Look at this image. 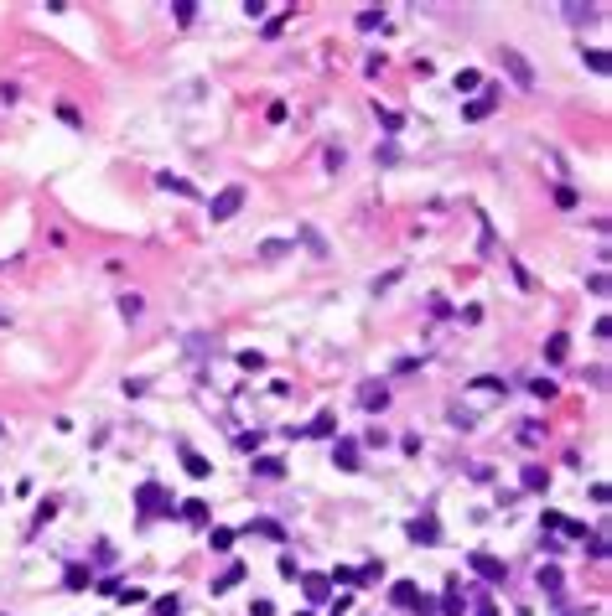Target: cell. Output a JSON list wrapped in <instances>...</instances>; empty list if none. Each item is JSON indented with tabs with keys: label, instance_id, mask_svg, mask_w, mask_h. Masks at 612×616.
Returning a JSON list of instances; mask_svg holds the SVG:
<instances>
[{
	"label": "cell",
	"instance_id": "4fadbf2b",
	"mask_svg": "<svg viewBox=\"0 0 612 616\" xmlns=\"http://www.w3.org/2000/svg\"><path fill=\"white\" fill-rule=\"evenodd\" d=\"M410 539H415V544H436V539H441L436 518H415V523H410Z\"/></svg>",
	"mask_w": 612,
	"mask_h": 616
},
{
	"label": "cell",
	"instance_id": "9a60e30c",
	"mask_svg": "<svg viewBox=\"0 0 612 616\" xmlns=\"http://www.w3.org/2000/svg\"><path fill=\"white\" fill-rule=\"evenodd\" d=\"M291 238H265V244H259V259H285V254H291Z\"/></svg>",
	"mask_w": 612,
	"mask_h": 616
},
{
	"label": "cell",
	"instance_id": "6da1fadb",
	"mask_svg": "<svg viewBox=\"0 0 612 616\" xmlns=\"http://www.w3.org/2000/svg\"><path fill=\"white\" fill-rule=\"evenodd\" d=\"M244 197H249V192H244V186H224V192H218V197H213L208 202V218L213 223H228V218H239V208H244Z\"/></svg>",
	"mask_w": 612,
	"mask_h": 616
},
{
	"label": "cell",
	"instance_id": "7402d4cb",
	"mask_svg": "<svg viewBox=\"0 0 612 616\" xmlns=\"http://www.w3.org/2000/svg\"><path fill=\"white\" fill-rule=\"evenodd\" d=\"M156 186H166V192H182V197H192V186L182 182V176H172V171H161V176H156Z\"/></svg>",
	"mask_w": 612,
	"mask_h": 616
},
{
	"label": "cell",
	"instance_id": "1f68e13d",
	"mask_svg": "<svg viewBox=\"0 0 612 616\" xmlns=\"http://www.w3.org/2000/svg\"><path fill=\"white\" fill-rule=\"evenodd\" d=\"M587 554H591V559H607V539L591 534V539H587Z\"/></svg>",
	"mask_w": 612,
	"mask_h": 616
},
{
	"label": "cell",
	"instance_id": "e575fe53",
	"mask_svg": "<svg viewBox=\"0 0 612 616\" xmlns=\"http://www.w3.org/2000/svg\"><path fill=\"white\" fill-rule=\"evenodd\" d=\"M379 125H384V130H400V125H405V119H400V114H395V109H379Z\"/></svg>",
	"mask_w": 612,
	"mask_h": 616
},
{
	"label": "cell",
	"instance_id": "9c48e42d",
	"mask_svg": "<svg viewBox=\"0 0 612 616\" xmlns=\"http://www.w3.org/2000/svg\"><path fill=\"white\" fill-rule=\"evenodd\" d=\"M545 528H555V534H571V539H587V523L565 518V513H545Z\"/></svg>",
	"mask_w": 612,
	"mask_h": 616
},
{
	"label": "cell",
	"instance_id": "f546056e",
	"mask_svg": "<svg viewBox=\"0 0 612 616\" xmlns=\"http://www.w3.org/2000/svg\"><path fill=\"white\" fill-rule=\"evenodd\" d=\"M540 591H545V595L561 591V570H555V565H550V570H540Z\"/></svg>",
	"mask_w": 612,
	"mask_h": 616
},
{
	"label": "cell",
	"instance_id": "52a82bcc",
	"mask_svg": "<svg viewBox=\"0 0 612 616\" xmlns=\"http://www.w3.org/2000/svg\"><path fill=\"white\" fill-rule=\"evenodd\" d=\"M493 109H498V93H478V99L462 104V119H488Z\"/></svg>",
	"mask_w": 612,
	"mask_h": 616
},
{
	"label": "cell",
	"instance_id": "d590c367",
	"mask_svg": "<svg viewBox=\"0 0 612 616\" xmlns=\"http://www.w3.org/2000/svg\"><path fill=\"white\" fill-rule=\"evenodd\" d=\"M249 528H255V534H265V539H281V528H275L270 518H259V523H249Z\"/></svg>",
	"mask_w": 612,
	"mask_h": 616
},
{
	"label": "cell",
	"instance_id": "30bf717a",
	"mask_svg": "<svg viewBox=\"0 0 612 616\" xmlns=\"http://www.w3.org/2000/svg\"><path fill=\"white\" fill-rule=\"evenodd\" d=\"M182 466H187V477H213V461H208V456H198V451H192V445H182Z\"/></svg>",
	"mask_w": 612,
	"mask_h": 616
},
{
	"label": "cell",
	"instance_id": "603a6c76",
	"mask_svg": "<svg viewBox=\"0 0 612 616\" xmlns=\"http://www.w3.org/2000/svg\"><path fill=\"white\" fill-rule=\"evenodd\" d=\"M141 311H145V301H141V295H119V316H125V321H135Z\"/></svg>",
	"mask_w": 612,
	"mask_h": 616
},
{
	"label": "cell",
	"instance_id": "d6986e66",
	"mask_svg": "<svg viewBox=\"0 0 612 616\" xmlns=\"http://www.w3.org/2000/svg\"><path fill=\"white\" fill-rule=\"evenodd\" d=\"M301 244L311 249V259H327V244H322V233H317V228H301Z\"/></svg>",
	"mask_w": 612,
	"mask_h": 616
},
{
	"label": "cell",
	"instance_id": "f1b7e54d",
	"mask_svg": "<svg viewBox=\"0 0 612 616\" xmlns=\"http://www.w3.org/2000/svg\"><path fill=\"white\" fill-rule=\"evenodd\" d=\"M441 611H447V616H462V595H457V585H447V595H441Z\"/></svg>",
	"mask_w": 612,
	"mask_h": 616
},
{
	"label": "cell",
	"instance_id": "4dcf8cb0",
	"mask_svg": "<svg viewBox=\"0 0 612 616\" xmlns=\"http://www.w3.org/2000/svg\"><path fill=\"white\" fill-rule=\"evenodd\" d=\"M213 549L228 554V549H234V528H213Z\"/></svg>",
	"mask_w": 612,
	"mask_h": 616
},
{
	"label": "cell",
	"instance_id": "8d00e7d4",
	"mask_svg": "<svg viewBox=\"0 0 612 616\" xmlns=\"http://www.w3.org/2000/svg\"><path fill=\"white\" fill-rule=\"evenodd\" d=\"M156 611H161V616H177L182 601H177V595H166V601H156Z\"/></svg>",
	"mask_w": 612,
	"mask_h": 616
},
{
	"label": "cell",
	"instance_id": "5bb4252c",
	"mask_svg": "<svg viewBox=\"0 0 612 616\" xmlns=\"http://www.w3.org/2000/svg\"><path fill=\"white\" fill-rule=\"evenodd\" d=\"M358 404H364V409H384V404H389V389H384V384H364Z\"/></svg>",
	"mask_w": 612,
	"mask_h": 616
},
{
	"label": "cell",
	"instance_id": "44dd1931",
	"mask_svg": "<svg viewBox=\"0 0 612 616\" xmlns=\"http://www.w3.org/2000/svg\"><path fill=\"white\" fill-rule=\"evenodd\" d=\"M115 601L119 606H145V591H135V585H115Z\"/></svg>",
	"mask_w": 612,
	"mask_h": 616
},
{
	"label": "cell",
	"instance_id": "484cf974",
	"mask_svg": "<svg viewBox=\"0 0 612 616\" xmlns=\"http://www.w3.org/2000/svg\"><path fill=\"white\" fill-rule=\"evenodd\" d=\"M62 585H68V591H83V585H89V570H83V565H68V575H62Z\"/></svg>",
	"mask_w": 612,
	"mask_h": 616
},
{
	"label": "cell",
	"instance_id": "2e32d148",
	"mask_svg": "<svg viewBox=\"0 0 612 616\" xmlns=\"http://www.w3.org/2000/svg\"><path fill=\"white\" fill-rule=\"evenodd\" d=\"M565 352H571V337H565V332H555V337L545 342V358H550V362H565Z\"/></svg>",
	"mask_w": 612,
	"mask_h": 616
},
{
	"label": "cell",
	"instance_id": "7c38bea8",
	"mask_svg": "<svg viewBox=\"0 0 612 616\" xmlns=\"http://www.w3.org/2000/svg\"><path fill=\"white\" fill-rule=\"evenodd\" d=\"M244 575H249V570H244V565H239V559H234V565H228V570L218 575V580H213V595H224V591H234V585L244 580Z\"/></svg>",
	"mask_w": 612,
	"mask_h": 616
},
{
	"label": "cell",
	"instance_id": "ab89813d",
	"mask_svg": "<svg viewBox=\"0 0 612 616\" xmlns=\"http://www.w3.org/2000/svg\"><path fill=\"white\" fill-rule=\"evenodd\" d=\"M0 326H5V311H0Z\"/></svg>",
	"mask_w": 612,
	"mask_h": 616
},
{
	"label": "cell",
	"instance_id": "60d3db41",
	"mask_svg": "<svg viewBox=\"0 0 612 616\" xmlns=\"http://www.w3.org/2000/svg\"><path fill=\"white\" fill-rule=\"evenodd\" d=\"M301 616H311V611H301Z\"/></svg>",
	"mask_w": 612,
	"mask_h": 616
},
{
	"label": "cell",
	"instance_id": "ac0fdd59",
	"mask_svg": "<svg viewBox=\"0 0 612 616\" xmlns=\"http://www.w3.org/2000/svg\"><path fill=\"white\" fill-rule=\"evenodd\" d=\"M182 518H187V523H208V502H202V497L182 502Z\"/></svg>",
	"mask_w": 612,
	"mask_h": 616
},
{
	"label": "cell",
	"instance_id": "7a4b0ae2",
	"mask_svg": "<svg viewBox=\"0 0 612 616\" xmlns=\"http://www.w3.org/2000/svg\"><path fill=\"white\" fill-rule=\"evenodd\" d=\"M467 565H472V575H478V580H488V585H504V559L498 554H488V549H472L467 554Z\"/></svg>",
	"mask_w": 612,
	"mask_h": 616
},
{
	"label": "cell",
	"instance_id": "74e56055",
	"mask_svg": "<svg viewBox=\"0 0 612 616\" xmlns=\"http://www.w3.org/2000/svg\"><path fill=\"white\" fill-rule=\"evenodd\" d=\"M249 616H275V606L270 601H255V606H249Z\"/></svg>",
	"mask_w": 612,
	"mask_h": 616
},
{
	"label": "cell",
	"instance_id": "e0dca14e",
	"mask_svg": "<svg viewBox=\"0 0 612 616\" xmlns=\"http://www.w3.org/2000/svg\"><path fill=\"white\" fill-rule=\"evenodd\" d=\"M281 471H285V461H281V456H259V461H255V477H281Z\"/></svg>",
	"mask_w": 612,
	"mask_h": 616
},
{
	"label": "cell",
	"instance_id": "8fae6325",
	"mask_svg": "<svg viewBox=\"0 0 612 616\" xmlns=\"http://www.w3.org/2000/svg\"><path fill=\"white\" fill-rule=\"evenodd\" d=\"M519 487H524V492H545V487H550V471H545V466H524Z\"/></svg>",
	"mask_w": 612,
	"mask_h": 616
},
{
	"label": "cell",
	"instance_id": "ba28073f",
	"mask_svg": "<svg viewBox=\"0 0 612 616\" xmlns=\"http://www.w3.org/2000/svg\"><path fill=\"white\" fill-rule=\"evenodd\" d=\"M301 591H306V601H311V606H322L332 595V580H327V575H301Z\"/></svg>",
	"mask_w": 612,
	"mask_h": 616
},
{
	"label": "cell",
	"instance_id": "d4e9b609",
	"mask_svg": "<svg viewBox=\"0 0 612 616\" xmlns=\"http://www.w3.org/2000/svg\"><path fill=\"white\" fill-rule=\"evenodd\" d=\"M172 16H177V26H192V16H198V0H177V5H172Z\"/></svg>",
	"mask_w": 612,
	"mask_h": 616
},
{
	"label": "cell",
	"instance_id": "8992f818",
	"mask_svg": "<svg viewBox=\"0 0 612 616\" xmlns=\"http://www.w3.org/2000/svg\"><path fill=\"white\" fill-rule=\"evenodd\" d=\"M135 502H141L145 513H172V497H166V492L156 487V482H145V487L135 492Z\"/></svg>",
	"mask_w": 612,
	"mask_h": 616
},
{
	"label": "cell",
	"instance_id": "83f0119b",
	"mask_svg": "<svg viewBox=\"0 0 612 616\" xmlns=\"http://www.w3.org/2000/svg\"><path fill=\"white\" fill-rule=\"evenodd\" d=\"M379 21H384V11H379V5H368V11H358V32H374Z\"/></svg>",
	"mask_w": 612,
	"mask_h": 616
},
{
	"label": "cell",
	"instance_id": "cb8c5ba5",
	"mask_svg": "<svg viewBox=\"0 0 612 616\" xmlns=\"http://www.w3.org/2000/svg\"><path fill=\"white\" fill-rule=\"evenodd\" d=\"M306 435H338V419H332V415H317L311 425H306Z\"/></svg>",
	"mask_w": 612,
	"mask_h": 616
},
{
	"label": "cell",
	"instance_id": "277c9868",
	"mask_svg": "<svg viewBox=\"0 0 612 616\" xmlns=\"http://www.w3.org/2000/svg\"><path fill=\"white\" fill-rule=\"evenodd\" d=\"M395 606H410V611H421V616H431V611H436L431 595H421L410 580H395Z\"/></svg>",
	"mask_w": 612,
	"mask_h": 616
},
{
	"label": "cell",
	"instance_id": "836d02e7",
	"mask_svg": "<svg viewBox=\"0 0 612 616\" xmlns=\"http://www.w3.org/2000/svg\"><path fill=\"white\" fill-rule=\"evenodd\" d=\"M327 580H332V585H358V570H332Z\"/></svg>",
	"mask_w": 612,
	"mask_h": 616
},
{
	"label": "cell",
	"instance_id": "3957f363",
	"mask_svg": "<svg viewBox=\"0 0 612 616\" xmlns=\"http://www.w3.org/2000/svg\"><path fill=\"white\" fill-rule=\"evenodd\" d=\"M498 58H504V68H508V78H514V88H519V93H530V88H534V68H530L524 58H519L514 47H504Z\"/></svg>",
	"mask_w": 612,
	"mask_h": 616
},
{
	"label": "cell",
	"instance_id": "5b68a950",
	"mask_svg": "<svg viewBox=\"0 0 612 616\" xmlns=\"http://www.w3.org/2000/svg\"><path fill=\"white\" fill-rule=\"evenodd\" d=\"M332 466L338 471H358V441H348V435L332 441Z\"/></svg>",
	"mask_w": 612,
	"mask_h": 616
},
{
	"label": "cell",
	"instance_id": "f35d334b",
	"mask_svg": "<svg viewBox=\"0 0 612 616\" xmlns=\"http://www.w3.org/2000/svg\"><path fill=\"white\" fill-rule=\"evenodd\" d=\"M472 616H498V611H493V601H478V611H472Z\"/></svg>",
	"mask_w": 612,
	"mask_h": 616
},
{
	"label": "cell",
	"instance_id": "4316f807",
	"mask_svg": "<svg viewBox=\"0 0 612 616\" xmlns=\"http://www.w3.org/2000/svg\"><path fill=\"white\" fill-rule=\"evenodd\" d=\"M581 58H587V68H591V73H607V52H602V47H587Z\"/></svg>",
	"mask_w": 612,
	"mask_h": 616
},
{
	"label": "cell",
	"instance_id": "ffe728a7",
	"mask_svg": "<svg viewBox=\"0 0 612 616\" xmlns=\"http://www.w3.org/2000/svg\"><path fill=\"white\" fill-rule=\"evenodd\" d=\"M451 83H457V93H472V88H478V83H483V73H478V68H462V73H457V78H451Z\"/></svg>",
	"mask_w": 612,
	"mask_h": 616
},
{
	"label": "cell",
	"instance_id": "d6a6232c",
	"mask_svg": "<svg viewBox=\"0 0 612 616\" xmlns=\"http://www.w3.org/2000/svg\"><path fill=\"white\" fill-rule=\"evenodd\" d=\"M239 368H249V373H259V368H265V358H259V352H239Z\"/></svg>",
	"mask_w": 612,
	"mask_h": 616
}]
</instances>
